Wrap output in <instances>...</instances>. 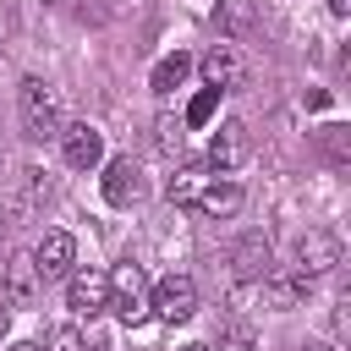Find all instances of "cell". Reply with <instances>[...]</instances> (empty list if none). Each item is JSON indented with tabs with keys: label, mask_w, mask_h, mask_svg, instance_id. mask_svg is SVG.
<instances>
[{
	"label": "cell",
	"mask_w": 351,
	"mask_h": 351,
	"mask_svg": "<svg viewBox=\"0 0 351 351\" xmlns=\"http://www.w3.org/2000/svg\"><path fill=\"white\" fill-rule=\"evenodd\" d=\"M66 307H71L77 318H99V313L110 307V274H104V269H77V274H66Z\"/></svg>",
	"instance_id": "cell-4"
},
{
	"label": "cell",
	"mask_w": 351,
	"mask_h": 351,
	"mask_svg": "<svg viewBox=\"0 0 351 351\" xmlns=\"http://www.w3.org/2000/svg\"><path fill=\"white\" fill-rule=\"evenodd\" d=\"M214 104H219V93H214V88H203V93L186 104V126H203V121L214 115Z\"/></svg>",
	"instance_id": "cell-21"
},
{
	"label": "cell",
	"mask_w": 351,
	"mask_h": 351,
	"mask_svg": "<svg viewBox=\"0 0 351 351\" xmlns=\"http://www.w3.org/2000/svg\"><path fill=\"white\" fill-rule=\"evenodd\" d=\"M71 263H77V241H71L66 230H44L38 247H33V269H38V280H60V274H71Z\"/></svg>",
	"instance_id": "cell-9"
},
{
	"label": "cell",
	"mask_w": 351,
	"mask_h": 351,
	"mask_svg": "<svg viewBox=\"0 0 351 351\" xmlns=\"http://www.w3.org/2000/svg\"><path fill=\"white\" fill-rule=\"evenodd\" d=\"M258 285H263V302H269L274 313L296 307V302H302V291H307V280H302V274H263Z\"/></svg>",
	"instance_id": "cell-15"
},
{
	"label": "cell",
	"mask_w": 351,
	"mask_h": 351,
	"mask_svg": "<svg viewBox=\"0 0 351 351\" xmlns=\"http://www.w3.org/2000/svg\"><path fill=\"white\" fill-rule=\"evenodd\" d=\"M44 351H88V340H82V329H77V324H55V329H49V340H44Z\"/></svg>",
	"instance_id": "cell-19"
},
{
	"label": "cell",
	"mask_w": 351,
	"mask_h": 351,
	"mask_svg": "<svg viewBox=\"0 0 351 351\" xmlns=\"http://www.w3.org/2000/svg\"><path fill=\"white\" fill-rule=\"evenodd\" d=\"M11 351H44V346H33V340H16V346H11Z\"/></svg>",
	"instance_id": "cell-26"
},
{
	"label": "cell",
	"mask_w": 351,
	"mask_h": 351,
	"mask_svg": "<svg viewBox=\"0 0 351 351\" xmlns=\"http://www.w3.org/2000/svg\"><path fill=\"white\" fill-rule=\"evenodd\" d=\"M38 296V269H33V258H11L5 263V302L11 307H27Z\"/></svg>",
	"instance_id": "cell-12"
},
{
	"label": "cell",
	"mask_w": 351,
	"mask_h": 351,
	"mask_svg": "<svg viewBox=\"0 0 351 351\" xmlns=\"http://www.w3.org/2000/svg\"><path fill=\"white\" fill-rule=\"evenodd\" d=\"M148 313L165 318V324H186V318L197 313V285H192V274H165V280L148 291Z\"/></svg>",
	"instance_id": "cell-3"
},
{
	"label": "cell",
	"mask_w": 351,
	"mask_h": 351,
	"mask_svg": "<svg viewBox=\"0 0 351 351\" xmlns=\"http://www.w3.org/2000/svg\"><path fill=\"white\" fill-rule=\"evenodd\" d=\"M208 186V165H181L176 176H170V186H165V197L176 203V208H186V203H197V192Z\"/></svg>",
	"instance_id": "cell-14"
},
{
	"label": "cell",
	"mask_w": 351,
	"mask_h": 351,
	"mask_svg": "<svg viewBox=\"0 0 351 351\" xmlns=\"http://www.w3.org/2000/svg\"><path fill=\"white\" fill-rule=\"evenodd\" d=\"M302 351H335V346H302Z\"/></svg>",
	"instance_id": "cell-27"
},
{
	"label": "cell",
	"mask_w": 351,
	"mask_h": 351,
	"mask_svg": "<svg viewBox=\"0 0 351 351\" xmlns=\"http://www.w3.org/2000/svg\"><path fill=\"white\" fill-rule=\"evenodd\" d=\"M335 263H340V241H335L329 230L296 236V274H302V280H318V274H329Z\"/></svg>",
	"instance_id": "cell-6"
},
{
	"label": "cell",
	"mask_w": 351,
	"mask_h": 351,
	"mask_svg": "<svg viewBox=\"0 0 351 351\" xmlns=\"http://www.w3.org/2000/svg\"><path fill=\"white\" fill-rule=\"evenodd\" d=\"M16 115H22V137H33V143L60 137V126H66L60 93H55L44 77H27V82H22V93H16Z\"/></svg>",
	"instance_id": "cell-1"
},
{
	"label": "cell",
	"mask_w": 351,
	"mask_h": 351,
	"mask_svg": "<svg viewBox=\"0 0 351 351\" xmlns=\"http://www.w3.org/2000/svg\"><path fill=\"white\" fill-rule=\"evenodd\" d=\"M192 208H203L208 219H230L236 208H241V186L236 181H219V176H208V186L197 192V203Z\"/></svg>",
	"instance_id": "cell-11"
},
{
	"label": "cell",
	"mask_w": 351,
	"mask_h": 351,
	"mask_svg": "<svg viewBox=\"0 0 351 351\" xmlns=\"http://www.w3.org/2000/svg\"><path fill=\"white\" fill-rule=\"evenodd\" d=\"M132 197H137V165L110 159L104 165V203H132Z\"/></svg>",
	"instance_id": "cell-13"
},
{
	"label": "cell",
	"mask_w": 351,
	"mask_h": 351,
	"mask_svg": "<svg viewBox=\"0 0 351 351\" xmlns=\"http://www.w3.org/2000/svg\"><path fill=\"white\" fill-rule=\"evenodd\" d=\"M219 27L225 33H247L252 27V0H219Z\"/></svg>",
	"instance_id": "cell-18"
},
{
	"label": "cell",
	"mask_w": 351,
	"mask_h": 351,
	"mask_svg": "<svg viewBox=\"0 0 351 351\" xmlns=\"http://www.w3.org/2000/svg\"><path fill=\"white\" fill-rule=\"evenodd\" d=\"M247 154H252L247 126H241V121H219L214 137H208V170H236Z\"/></svg>",
	"instance_id": "cell-7"
},
{
	"label": "cell",
	"mask_w": 351,
	"mask_h": 351,
	"mask_svg": "<svg viewBox=\"0 0 351 351\" xmlns=\"http://www.w3.org/2000/svg\"><path fill=\"white\" fill-rule=\"evenodd\" d=\"M5 329H11V302L0 296V340H5Z\"/></svg>",
	"instance_id": "cell-24"
},
{
	"label": "cell",
	"mask_w": 351,
	"mask_h": 351,
	"mask_svg": "<svg viewBox=\"0 0 351 351\" xmlns=\"http://www.w3.org/2000/svg\"><path fill=\"white\" fill-rule=\"evenodd\" d=\"M60 148H66V165L71 170H93L104 159V132L88 126V121H71V126H60Z\"/></svg>",
	"instance_id": "cell-8"
},
{
	"label": "cell",
	"mask_w": 351,
	"mask_h": 351,
	"mask_svg": "<svg viewBox=\"0 0 351 351\" xmlns=\"http://www.w3.org/2000/svg\"><path fill=\"white\" fill-rule=\"evenodd\" d=\"M181 148V132H176V121H159V154H176Z\"/></svg>",
	"instance_id": "cell-22"
},
{
	"label": "cell",
	"mask_w": 351,
	"mask_h": 351,
	"mask_svg": "<svg viewBox=\"0 0 351 351\" xmlns=\"http://www.w3.org/2000/svg\"><path fill=\"white\" fill-rule=\"evenodd\" d=\"M230 263H236L241 280H263V274H269V236H263V230H247V236L236 241Z\"/></svg>",
	"instance_id": "cell-10"
},
{
	"label": "cell",
	"mask_w": 351,
	"mask_h": 351,
	"mask_svg": "<svg viewBox=\"0 0 351 351\" xmlns=\"http://www.w3.org/2000/svg\"><path fill=\"white\" fill-rule=\"evenodd\" d=\"M197 71H203V88H214V93H230V88L247 82V60H241V49H230V44H214V49L197 60Z\"/></svg>",
	"instance_id": "cell-5"
},
{
	"label": "cell",
	"mask_w": 351,
	"mask_h": 351,
	"mask_svg": "<svg viewBox=\"0 0 351 351\" xmlns=\"http://www.w3.org/2000/svg\"><path fill=\"white\" fill-rule=\"evenodd\" d=\"M346 137H351L346 126H324V132H318V143H324V154H329L335 165H346V159H351V143H346Z\"/></svg>",
	"instance_id": "cell-20"
},
{
	"label": "cell",
	"mask_w": 351,
	"mask_h": 351,
	"mask_svg": "<svg viewBox=\"0 0 351 351\" xmlns=\"http://www.w3.org/2000/svg\"><path fill=\"white\" fill-rule=\"evenodd\" d=\"M110 313H115L126 329L148 318V274H143L137 263H121V269L110 274Z\"/></svg>",
	"instance_id": "cell-2"
},
{
	"label": "cell",
	"mask_w": 351,
	"mask_h": 351,
	"mask_svg": "<svg viewBox=\"0 0 351 351\" xmlns=\"http://www.w3.org/2000/svg\"><path fill=\"white\" fill-rule=\"evenodd\" d=\"M11 225H16V219H11V203H0V252H5V241H11Z\"/></svg>",
	"instance_id": "cell-23"
},
{
	"label": "cell",
	"mask_w": 351,
	"mask_h": 351,
	"mask_svg": "<svg viewBox=\"0 0 351 351\" xmlns=\"http://www.w3.org/2000/svg\"><path fill=\"white\" fill-rule=\"evenodd\" d=\"M181 351H208V346H181Z\"/></svg>",
	"instance_id": "cell-28"
},
{
	"label": "cell",
	"mask_w": 351,
	"mask_h": 351,
	"mask_svg": "<svg viewBox=\"0 0 351 351\" xmlns=\"http://www.w3.org/2000/svg\"><path fill=\"white\" fill-rule=\"evenodd\" d=\"M252 346H258L252 324H247V318H225V329H219V351H252Z\"/></svg>",
	"instance_id": "cell-17"
},
{
	"label": "cell",
	"mask_w": 351,
	"mask_h": 351,
	"mask_svg": "<svg viewBox=\"0 0 351 351\" xmlns=\"http://www.w3.org/2000/svg\"><path fill=\"white\" fill-rule=\"evenodd\" d=\"M324 5H329L335 16H351V0H324Z\"/></svg>",
	"instance_id": "cell-25"
},
{
	"label": "cell",
	"mask_w": 351,
	"mask_h": 351,
	"mask_svg": "<svg viewBox=\"0 0 351 351\" xmlns=\"http://www.w3.org/2000/svg\"><path fill=\"white\" fill-rule=\"evenodd\" d=\"M186 71H192V55H181V49H176V55H165V60L154 66L148 88H154V93H170V88H181V77H186Z\"/></svg>",
	"instance_id": "cell-16"
}]
</instances>
